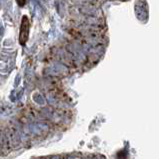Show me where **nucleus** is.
<instances>
[{
    "label": "nucleus",
    "instance_id": "1",
    "mask_svg": "<svg viewBox=\"0 0 159 159\" xmlns=\"http://www.w3.org/2000/svg\"><path fill=\"white\" fill-rule=\"evenodd\" d=\"M29 30H30V21L29 18L26 15L22 17L21 25H20V31H19V43L24 46L26 44L27 40L29 37Z\"/></svg>",
    "mask_w": 159,
    "mask_h": 159
},
{
    "label": "nucleus",
    "instance_id": "2",
    "mask_svg": "<svg viewBox=\"0 0 159 159\" xmlns=\"http://www.w3.org/2000/svg\"><path fill=\"white\" fill-rule=\"evenodd\" d=\"M16 2L18 3V5L19 6H23L26 2V0H16Z\"/></svg>",
    "mask_w": 159,
    "mask_h": 159
}]
</instances>
